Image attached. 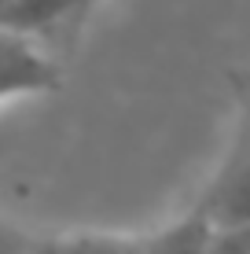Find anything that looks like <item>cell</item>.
Segmentation results:
<instances>
[{"label": "cell", "instance_id": "6da1fadb", "mask_svg": "<svg viewBox=\"0 0 250 254\" xmlns=\"http://www.w3.org/2000/svg\"><path fill=\"white\" fill-rule=\"evenodd\" d=\"M59 85H63V66L45 48V41L0 30V103H15L19 96H45Z\"/></svg>", "mask_w": 250, "mask_h": 254}, {"label": "cell", "instance_id": "7a4b0ae2", "mask_svg": "<svg viewBox=\"0 0 250 254\" xmlns=\"http://www.w3.org/2000/svg\"><path fill=\"white\" fill-rule=\"evenodd\" d=\"M210 214L213 229H232V225H250V118L239 133L232 155L210 181L206 195L199 199Z\"/></svg>", "mask_w": 250, "mask_h": 254}, {"label": "cell", "instance_id": "3957f363", "mask_svg": "<svg viewBox=\"0 0 250 254\" xmlns=\"http://www.w3.org/2000/svg\"><path fill=\"white\" fill-rule=\"evenodd\" d=\"M96 4L103 0H0V26L55 45L70 37Z\"/></svg>", "mask_w": 250, "mask_h": 254}, {"label": "cell", "instance_id": "277c9868", "mask_svg": "<svg viewBox=\"0 0 250 254\" xmlns=\"http://www.w3.org/2000/svg\"><path fill=\"white\" fill-rule=\"evenodd\" d=\"M140 236L118 232H74V236H30L15 225L0 232V254H136Z\"/></svg>", "mask_w": 250, "mask_h": 254}, {"label": "cell", "instance_id": "5b68a950", "mask_svg": "<svg viewBox=\"0 0 250 254\" xmlns=\"http://www.w3.org/2000/svg\"><path fill=\"white\" fill-rule=\"evenodd\" d=\"M210 240H213V221L199 203L184 217L169 221L166 229L144 232L136 254H210Z\"/></svg>", "mask_w": 250, "mask_h": 254}, {"label": "cell", "instance_id": "8992f818", "mask_svg": "<svg viewBox=\"0 0 250 254\" xmlns=\"http://www.w3.org/2000/svg\"><path fill=\"white\" fill-rule=\"evenodd\" d=\"M210 254H250V225H232V229H213Z\"/></svg>", "mask_w": 250, "mask_h": 254}]
</instances>
